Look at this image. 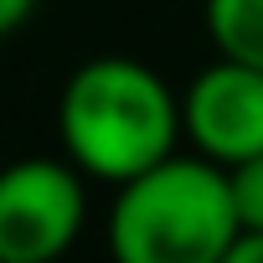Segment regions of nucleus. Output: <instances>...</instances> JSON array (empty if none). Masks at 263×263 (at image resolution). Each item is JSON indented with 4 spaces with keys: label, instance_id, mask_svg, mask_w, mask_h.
Segmentation results:
<instances>
[{
    "label": "nucleus",
    "instance_id": "nucleus-1",
    "mask_svg": "<svg viewBox=\"0 0 263 263\" xmlns=\"http://www.w3.org/2000/svg\"><path fill=\"white\" fill-rule=\"evenodd\" d=\"M57 140L83 176L124 186L181 155V93L140 57H88L62 83Z\"/></svg>",
    "mask_w": 263,
    "mask_h": 263
},
{
    "label": "nucleus",
    "instance_id": "nucleus-6",
    "mask_svg": "<svg viewBox=\"0 0 263 263\" xmlns=\"http://www.w3.org/2000/svg\"><path fill=\"white\" fill-rule=\"evenodd\" d=\"M227 186H232V206H237L242 232H263V155L232 165L227 171Z\"/></svg>",
    "mask_w": 263,
    "mask_h": 263
},
{
    "label": "nucleus",
    "instance_id": "nucleus-3",
    "mask_svg": "<svg viewBox=\"0 0 263 263\" xmlns=\"http://www.w3.org/2000/svg\"><path fill=\"white\" fill-rule=\"evenodd\" d=\"M88 222L83 171L26 155L0 171V263H62Z\"/></svg>",
    "mask_w": 263,
    "mask_h": 263
},
{
    "label": "nucleus",
    "instance_id": "nucleus-5",
    "mask_svg": "<svg viewBox=\"0 0 263 263\" xmlns=\"http://www.w3.org/2000/svg\"><path fill=\"white\" fill-rule=\"evenodd\" d=\"M206 36L217 57L263 67V0H206Z\"/></svg>",
    "mask_w": 263,
    "mask_h": 263
},
{
    "label": "nucleus",
    "instance_id": "nucleus-4",
    "mask_svg": "<svg viewBox=\"0 0 263 263\" xmlns=\"http://www.w3.org/2000/svg\"><path fill=\"white\" fill-rule=\"evenodd\" d=\"M181 140L191 155L232 171L263 155V67L217 57L181 93Z\"/></svg>",
    "mask_w": 263,
    "mask_h": 263
},
{
    "label": "nucleus",
    "instance_id": "nucleus-8",
    "mask_svg": "<svg viewBox=\"0 0 263 263\" xmlns=\"http://www.w3.org/2000/svg\"><path fill=\"white\" fill-rule=\"evenodd\" d=\"M222 263H263V232H242V237L227 248Z\"/></svg>",
    "mask_w": 263,
    "mask_h": 263
},
{
    "label": "nucleus",
    "instance_id": "nucleus-7",
    "mask_svg": "<svg viewBox=\"0 0 263 263\" xmlns=\"http://www.w3.org/2000/svg\"><path fill=\"white\" fill-rule=\"evenodd\" d=\"M31 11H36V0H0V42L16 36V31L31 21Z\"/></svg>",
    "mask_w": 263,
    "mask_h": 263
},
{
    "label": "nucleus",
    "instance_id": "nucleus-2",
    "mask_svg": "<svg viewBox=\"0 0 263 263\" xmlns=\"http://www.w3.org/2000/svg\"><path fill=\"white\" fill-rule=\"evenodd\" d=\"M242 237L227 171L201 155H171L155 171L114 186V263H222Z\"/></svg>",
    "mask_w": 263,
    "mask_h": 263
}]
</instances>
